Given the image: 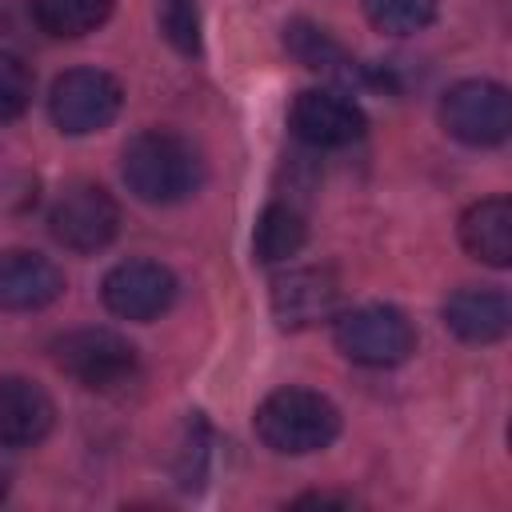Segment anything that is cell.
<instances>
[{
  "instance_id": "1",
  "label": "cell",
  "mask_w": 512,
  "mask_h": 512,
  "mask_svg": "<svg viewBox=\"0 0 512 512\" xmlns=\"http://www.w3.org/2000/svg\"><path fill=\"white\" fill-rule=\"evenodd\" d=\"M120 172H124L128 192L144 204L188 200L204 180V164L196 148L184 136L164 132V128L136 132L120 152Z\"/></svg>"
},
{
  "instance_id": "2",
  "label": "cell",
  "mask_w": 512,
  "mask_h": 512,
  "mask_svg": "<svg viewBox=\"0 0 512 512\" xmlns=\"http://www.w3.org/2000/svg\"><path fill=\"white\" fill-rule=\"evenodd\" d=\"M256 436L280 456H308L336 440L340 412L312 388H276L256 408Z\"/></svg>"
},
{
  "instance_id": "3",
  "label": "cell",
  "mask_w": 512,
  "mask_h": 512,
  "mask_svg": "<svg viewBox=\"0 0 512 512\" xmlns=\"http://www.w3.org/2000/svg\"><path fill=\"white\" fill-rule=\"evenodd\" d=\"M332 340L352 364L364 368H392L416 352V328L392 304H360L340 312Z\"/></svg>"
},
{
  "instance_id": "4",
  "label": "cell",
  "mask_w": 512,
  "mask_h": 512,
  "mask_svg": "<svg viewBox=\"0 0 512 512\" xmlns=\"http://www.w3.org/2000/svg\"><path fill=\"white\" fill-rule=\"evenodd\" d=\"M440 124L452 140L468 148H492L508 140L512 128V100L508 88L496 80H460L440 100Z\"/></svg>"
},
{
  "instance_id": "5",
  "label": "cell",
  "mask_w": 512,
  "mask_h": 512,
  "mask_svg": "<svg viewBox=\"0 0 512 512\" xmlns=\"http://www.w3.org/2000/svg\"><path fill=\"white\" fill-rule=\"evenodd\" d=\"M52 356H56L60 372H68L76 384H84L92 392H112V388L128 384L136 372V348L112 328L64 332L52 344Z\"/></svg>"
},
{
  "instance_id": "6",
  "label": "cell",
  "mask_w": 512,
  "mask_h": 512,
  "mask_svg": "<svg viewBox=\"0 0 512 512\" xmlns=\"http://www.w3.org/2000/svg\"><path fill=\"white\" fill-rule=\"evenodd\" d=\"M120 104H124L120 80L100 68H72L64 76H56V84L48 92L52 124L68 136H88V132L108 128L120 116Z\"/></svg>"
},
{
  "instance_id": "7",
  "label": "cell",
  "mask_w": 512,
  "mask_h": 512,
  "mask_svg": "<svg viewBox=\"0 0 512 512\" xmlns=\"http://www.w3.org/2000/svg\"><path fill=\"white\" fill-rule=\"evenodd\" d=\"M116 228H120V208L112 192L92 180L68 184L48 212V232L56 236V244L72 252H100L104 244H112Z\"/></svg>"
},
{
  "instance_id": "8",
  "label": "cell",
  "mask_w": 512,
  "mask_h": 512,
  "mask_svg": "<svg viewBox=\"0 0 512 512\" xmlns=\"http://www.w3.org/2000/svg\"><path fill=\"white\" fill-rule=\"evenodd\" d=\"M104 308L120 320H156L176 300V276L156 260H120L100 284Z\"/></svg>"
},
{
  "instance_id": "9",
  "label": "cell",
  "mask_w": 512,
  "mask_h": 512,
  "mask_svg": "<svg viewBox=\"0 0 512 512\" xmlns=\"http://www.w3.org/2000/svg\"><path fill=\"white\" fill-rule=\"evenodd\" d=\"M288 124L304 144L316 148H340L364 136V112L336 88H304L292 108H288Z\"/></svg>"
},
{
  "instance_id": "10",
  "label": "cell",
  "mask_w": 512,
  "mask_h": 512,
  "mask_svg": "<svg viewBox=\"0 0 512 512\" xmlns=\"http://www.w3.org/2000/svg\"><path fill=\"white\" fill-rule=\"evenodd\" d=\"M340 308V280L332 268H288L272 280V316L280 328H312Z\"/></svg>"
},
{
  "instance_id": "11",
  "label": "cell",
  "mask_w": 512,
  "mask_h": 512,
  "mask_svg": "<svg viewBox=\"0 0 512 512\" xmlns=\"http://www.w3.org/2000/svg\"><path fill=\"white\" fill-rule=\"evenodd\" d=\"M64 292V272L28 248L0 252V308L8 312H36L48 308Z\"/></svg>"
},
{
  "instance_id": "12",
  "label": "cell",
  "mask_w": 512,
  "mask_h": 512,
  "mask_svg": "<svg viewBox=\"0 0 512 512\" xmlns=\"http://www.w3.org/2000/svg\"><path fill=\"white\" fill-rule=\"evenodd\" d=\"M56 424L52 396L24 376H0V444L4 448H32Z\"/></svg>"
},
{
  "instance_id": "13",
  "label": "cell",
  "mask_w": 512,
  "mask_h": 512,
  "mask_svg": "<svg viewBox=\"0 0 512 512\" xmlns=\"http://www.w3.org/2000/svg\"><path fill=\"white\" fill-rule=\"evenodd\" d=\"M448 332L468 344H496L512 328V308L500 288H456L440 308Z\"/></svg>"
},
{
  "instance_id": "14",
  "label": "cell",
  "mask_w": 512,
  "mask_h": 512,
  "mask_svg": "<svg viewBox=\"0 0 512 512\" xmlns=\"http://www.w3.org/2000/svg\"><path fill=\"white\" fill-rule=\"evenodd\" d=\"M460 244L468 248V256L492 268H508L512 264V204L504 196L476 200L460 216Z\"/></svg>"
},
{
  "instance_id": "15",
  "label": "cell",
  "mask_w": 512,
  "mask_h": 512,
  "mask_svg": "<svg viewBox=\"0 0 512 512\" xmlns=\"http://www.w3.org/2000/svg\"><path fill=\"white\" fill-rule=\"evenodd\" d=\"M284 44L288 52L312 68V72H328V76H340V80H356V64L344 56V48L328 36V28L312 24V20H292L284 28Z\"/></svg>"
},
{
  "instance_id": "16",
  "label": "cell",
  "mask_w": 512,
  "mask_h": 512,
  "mask_svg": "<svg viewBox=\"0 0 512 512\" xmlns=\"http://www.w3.org/2000/svg\"><path fill=\"white\" fill-rule=\"evenodd\" d=\"M308 240V228H304V216L292 208V204H268L256 220V232H252V252L260 264H280L288 256H296Z\"/></svg>"
},
{
  "instance_id": "17",
  "label": "cell",
  "mask_w": 512,
  "mask_h": 512,
  "mask_svg": "<svg viewBox=\"0 0 512 512\" xmlns=\"http://www.w3.org/2000/svg\"><path fill=\"white\" fill-rule=\"evenodd\" d=\"M112 16V0H32V20L56 40H80Z\"/></svg>"
},
{
  "instance_id": "18",
  "label": "cell",
  "mask_w": 512,
  "mask_h": 512,
  "mask_svg": "<svg viewBox=\"0 0 512 512\" xmlns=\"http://www.w3.org/2000/svg\"><path fill=\"white\" fill-rule=\"evenodd\" d=\"M372 28L388 36H412L436 20V0H364Z\"/></svg>"
},
{
  "instance_id": "19",
  "label": "cell",
  "mask_w": 512,
  "mask_h": 512,
  "mask_svg": "<svg viewBox=\"0 0 512 512\" xmlns=\"http://www.w3.org/2000/svg\"><path fill=\"white\" fill-rule=\"evenodd\" d=\"M32 100V72L20 56L0 52V124L16 120Z\"/></svg>"
},
{
  "instance_id": "20",
  "label": "cell",
  "mask_w": 512,
  "mask_h": 512,
  "mask_svg": "<svg viewBox=\"0 0 512 512\" xmlns=\"http://www.w3.org/2000/svg\"><path fill=\"white\" fill-rule=\"evenodd\" d=\"M160 24H164V36L172 40V48H180V52H196L200 48L196 0H160Z\"/></svg>"
},
{
  "instance_id": "21",
  "label": "cell",
  "mask_w": 512,
  "mask_h": 512,
  "mask_svg": "<svg viewBox=\"0 0 512 512\" xmlns=\"http://www.w3.org/2000/svg\"><path fill=\"white\" fill-rule=\"evenodd\" d=\"M296 504H352V496H332V492H308Z\"/></svg>"
},
{
  "instance_id": "22",
  "label": "cell",
  "mask_w": 512,
  "mask_h": 512,
  "mask_svg": "<svg viewBox=\"0 0 512 512\" xmlns=\"http://www.w3.org/2000/svg\"><path fill=\"white\" fill-rule=\"evenodd\" d=\"M8 488H12V468H8V460H0V500L8 496Z\"/></svg>"
}]
</instances>
